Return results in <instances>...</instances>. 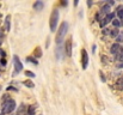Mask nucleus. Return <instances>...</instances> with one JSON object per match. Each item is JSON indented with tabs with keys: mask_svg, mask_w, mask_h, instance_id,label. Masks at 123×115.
Listing matches in <instances>:
<instances>
[{
	"mask_svg": "<svg viewBox=\"0 0 123 115\" xmlns=\"http://www.w3.org/2000/svg\"><path fill=\"white\" fill-rule=\"evenodd\" d=\"M0 71H1V70H0Z\"/></svg>",
	"mask_w": 123,
	"mask_h": 115,
	"instance_id": "obj_33",
	"label": "nucleus"
},
{
	"mask_svg": "<svg viewBox=\"0 0 123 115\" xmlns=\"http://www.w3.org/2000/svg\"><path fill=\"white\" fill-rule=\"evenodd\" d=\"M112 25L115 27V29L118 28V27L121 25V24H120V20H118V19H114V20H112Z\"/></svg>",
	"mask_w": 123,
	"mask_h": 115,
	"instance_id": "obj_22",
	"label": "nucleus"
},
{
	"mask_svg": "<svg viewBox=\"0 0 123 115\" xmlns=\"http://www.w3.org/2000/svg\"><path fill=\"white\" fill-rule=\"evenodd\" d=\"M13 65H14V74L19 73L23 70V64H22V61H20V59H19L18 55H14L13 56Z\"/></svg>",
	"mask_w": 123,
	"mask_h": 115,
	"instance_id": "obj_4",
	"label": "nucleus"
},
{
	"mask_svg": "<svg viewBox=\"0 0 123 115\" xmlns=\"http://www.w3.org/2000/svg\"><path fill=\"white\" fill-rule=\"evenodd\" d=\"M114 17H115V13H109V14H106L105 16V18L103 19V20H100V28H104L108 23H110L111 20H114Z\"/></svg>",
	"mask_w": 123,
	"mask_h": 115,
	"instance_id": "obj_6",
	"label": "nucleus"
},
{
	"mask_svg": "<svg viewBox=\"0 0 123 115\" xmlns=\"http://www.w3.org/2000/svg\"><path fill=\"white\" fill-rule=\"evenodd\" d=\"M110 10H111V6L106 4V5H104V6L102 7V10H100L99 13H100V14H109V13H110Z\"/></svg>",
	"mask_w": 123,
	"mask_h": 115,
	"instance_id": "obj_9",
	"label": "nucleus"
},
{
	"mask_svg": "<svg viewBox=\"0 0 123 115\" xmlns=\"http://www.w3.org/2000/svg\"><path fill=\"white\" fill-rule=\"evenodd\" d=\"M115 60H116V61H121V62H123V50L122 52H120L118 54H116Z\"/></svg>",
	"mask_w": 123,
	"mask_h": 115,
	"instance_id": "obj_17",
	"label": "nucleus"
},
{
	"mask_svg": "<svg viewBox=\"0 0 123 115\" xmlns=\"http://www.w3.org/2000/svg\"><path fill=\"white\" fill-rule=\"evenodd\" d=\"M110 30H111V29L104 28V30H103V34H104V35H109V34H110Z\"/></svg>",
	"mask_w": 123,
	"mask_h": 115,
	"instance_id": "obj_25",
	"label": "nucleus"
},
{
	"mask_svg": "<svg viewBox=\"0 0 123 115\" xmlns=\"http://www.w3.org/2000/svg\"><path fill=\"white\" fill-rule=\"evenodd\" d=\"M26 60H28L29 62H32L34 65H37V64H38V62H37V60H36V59H34V58H31V56H28V58H26Z\"/></svg>",
	"mask_w": 123,
	"mask_h": 115,
	"instance_id": "obj_21",
	"label": "nucleus"
},
{
	"mask_svg": "<svg viewBox=\"0 0 123 115\" xmlns=\"http://www.w3.org/2000/svg\"><path fill=\"white\" fill-rule=\"evenodd\" d=\"M99 74H100V79H102V80H103V81H105V78H104V74H103V73H102V72H100V73H99Z\"/></svg>",
	"mask_w": 123,
	"mask_h": 115,
	"instance_id": "obj_29",
	"label": "nucleus"
},
{
	"mask_svg": "<svg viewBox=\"0 0 123 115\" xmlns=\"http://www.w3.org/2000/svg\"><path fill=\"white\" fill-rule=\"evenodd\" d=\"M25 114H26V107H25V104H20V107L18 108L16 115H25Z\"/></svg>",
	"mask_w": 123,
	"mask_h": 115,
	"instance_id": "obj_10",
	"label": "nucleus"
},
{
	"mask_svg": "<svg viewBox=\"0 0 123 115\" xmlns=\"http://www.w3.org/2000/svg\"><path fill=\"white\" fill-rule=\"evenodd\" d=\"M122 47H121V44H118V43H114L112 46H111V48H110V52H111V54H118L120 52H122Z\"/></svg>",
	"mask_w": 123,
	"mask_h": 115,
	"instance_id": "obj_8",
	"label": "nucleus"
},
{
	"mask_svg": "<svg viewBox=\"0 0 123 115\" xmlns=\"http://www.w3.org/2000/svg\"><path fill=\"white\" fill-rule=\"evenodd\" d=\"M115 40H116V43L120 44V42H123V34H118L117 37L115 38Z\"/></svg>",
	"mask_w": 123,
	"mask_h": 115,
	"instance_id": "obj_19",
	"label": "nucleus"
},
{
	"mask_svg": "<svg viewBox=\"0 0 123 115\" xmlns=\"http://www.w3.org/2000/svg\"><path fill=\"white\" fill-rule=\"evenodd\" d=\"M1 43H2V34L0 33V46H1Z\"/></svg>",
	"mask_w": 123,
	"mask_h": 115,
	"instance_id": "obj_31",
	"label": "nucleus"
},
{
	"mask_svg": "<svg viewBox=\"0 0 123 115\" xmlns=\"http://www.w3.org/2000/svg\"><path fill=\"white\" fill-rule=\"evenodd\" d=\"M96 20H99L100 22V13H97L96 14Z\"/></svg>",
	"mask_w": 123,
	"mask_h": 115,
	"instance_id": "obj_28",
	"label": "nucleus"
},
{
	"mask_svg": "<svg viewBox=\"0 0 123 115\" xmlns=\"http://www.w3.org/2000/svg\"><path fill=\"white\" fill-rule=\"evenodd\" d=\"M65 52H66L67 56L72 55V38H68L66 41V43H65Z\"/></svg>",
	"mask_w": 123,
	"mask_h": 115,
	"instance_id": "obj_7",
	"label": "nucleus"
},
{
	"mask_svg": "<svg viewBox=\"0 0 123 115\" xmlns=\"http://www.w3.org/2000/svg\"><path fill=\"white\" fill-rule=\"evenodd\" d=\"M87 65H88V55H87V52L85 49L81 50V67L82 70H86L87 68Z\"/></svg>",
	"mask_w": 123,
	"mask_h": 115,
	"instance_id": "obj_5",
	"label": "nucleus"
},
{
	"mask_svg": "<svg viewBox=\"0 0 123 115\" xmlns=\"http://www.w3.org/2000/svg\"><path fill=\"white\" fill-rule=\"evenodd\" d=\"M41 48H36V53H35V56H36V58H40V56H41Z\"/></svg>",
	"mask_w": 123,
	"mask_h": 115,
	"instance_id": "obj_23",
	"label": "nucleus"
},
{
	"mask_svg": "<svg viewBox=\"0 0 123 115\" xmlns=\"http://www.w3.org/2000/svg\"><path fill=\"white\" fill-rule=\"evenodd\" d=\"M0 62H1V65H2V66H5V65H6V59H5V58H1Z\"/></svg>",
	"mask_w": 123,
	"mask_h": 115,
	"instance_id": "obj_26",
	"label": "nucleus"
},
{
	"mask_svg": "<svg viewBox=\"0 0 123 115\" xmlns=\"http://www.w3.org/2000/svg\"><path fill=\"white\" fill-rule=\"evenodd\" d=\"M61 50H63V48H61L60 46L57 47L56 49V55H57V59H61Z\"/></svg>",
	"mask_w": 123,
	"mask_h": 115,
	"instance_id": "obj_20",
	"label": "nucleus"
},
{
	"mask_svg": "<svg viewBox=\"0 0 123 115\" xmlns=\"http://www.w3.org/2000/svg\"><path fill=\"white\" fill-rule=\"evenodd\" d=\"M10 20H11V16H7L6 17V20H5V30L6 31L10 30Z\"/></svg>",
	"mask_w": 123,
	"mask_h": 115,
	"instance_id": "obj_14",
	"label": "nucleus"
},
{
	"mask_svg": "<svg viewBox=\"0 0 123 115\" xmlns=\"http://www.w3.org/2000/svg\"><path fill=\"white\" fill-rule=\"evenodd\" d=\"M120 24H121V25H123V19H121V20H120Z\"/></svg>",
	"mask_w": 123,
	"mask_h": 115,
	"instance_id": "obj_32",
	"label": "nucleus"
},
{
	"mask_svg": "<svg viewBox=\"0 0 123 115\" xmlns=\"http://www.w3.org/2000/svg\"><path fill=\"white\" fill-rule=\"evenodd\" d=\"M23 84L25 85V86H28V88H34L35 85H34V83L31 81V80H24L23 81Z\"/></svg>",
	"mask_w": 123,
	"mask_h": 115,
	"instance_id": "obj_18",
	"label": "nucleus"
},
{
	"mask_svg": "<svg viewBox=\"0 0 123 115\" xmlns=\"http://www.w3.org/2000/svg\"><path fill=\"white\" fill-rule=\"evenodd\" d=\"M6 56V54H5V52L2 50V49H0V58H5Z\"/></svg>",
	"mask_w": 123,
	"mask_h": 115,
	"instance_id": "obj_27",
	"label": "nucleus"
},
{
	"mask_svg": "<svg viewBox=\"0 0 123 115\" xmlns=\"http://www.w3.org/2000/svg\"><path fill=\"white\" fill-rule=\"evenodd\" d=\"M67 31H68V23H67V22H63V23L60 25V29H59V31H57V34H56V40H55L59 46L61 44V42H62L63 37L66 36Z\"/></svg>",
	"mask_w": 123,
	"mask_h": 115,
	"instance_id": "obj_2",
	"label": "nucleus"
},
{
	"mask_svg": "<svg viewBox=\"0 0 123 115\" xmlns=\"http://www.w3.org/2000/svg\"><path fill=\"white\" fill-rule=\"evenodd\" d=\"M57 22H59V10H57V8H54V10H53V12H51V16H50V22H49L50 31L56 30Z\"/></svg>",
	"mask_w": 123,
	"mask_h": 115,
	"instance_id": "obj_3",
	"label": "nucleus"
},
{
	"mask_svg": "<svg viewBox=\"0 0 123 115\" xmlns=\"http://www.w3.org/2000/svg\"><path fill=\"white\" fill-rule=\"evenodd\" d=\"M14 109H16V101L8 98V100H6V102H4V104H2V110H1L0 115L10 114V113H12Z\"/></svg>",
	"mask_w": 123,
	"mask_h": 115,
	"instance_id": "obj_1",
	"label": "nucleus"
},
{
	"mask_svg": "<svg viewBox=\"0 0 123 115\" xmlns=\"http://www.w3.org/2000/svg\"><path fill=\"white\" fill-rule=\"evenodd\" d=\"M116 86H117L118 90H123V78L117 79V81H116Z\"/></svg>",
	"mask_w": 123,
	"mask_h": 115,
	"instance_id": "obj_15",
	"label": "nucleus"
},
{
	"mask_svg": "<svg viewBox=\"0 0 123 115\" xmlns=\"http://www.w3.org/2000/svg\"><path fill=\"white\" fill-rule=\"evenodd\" d=\"M43 7H44V2H43V1H36V2L34 4V8H35L36 11H41Z\"/></svg>",
	"mask_w": 123,
	"mask_h": 115,
	"instance_id": "obj_11",
	"label": "nucleus"
},
{
	"mask_svg": "<svg viewBox=\"0 0 123 115\" xmlns=\"http://www.w3.org/2000/svg\"><path fill=\"white\" fill-rule=\"evenodd\" d=\"M117 68H123V62H120V64L117 65Z\"/></svg>",
	"mask_w": 123,
	"mask_h": 115,
	"instance_id": "obj_30",
	"label": "nucleus"
},
{
	"mask_svg": "<svg viewBox=\"0 0 123 115\" xmlns=\"http://www.w3.org/2000/svg\"><path fill=\"white\" fill-rule=\"evenodd\" d=\"M35 110H36V107H35V106H30V107L28 108L25 115H35Z\"/></svg>",
	"mask_w": 123,
	"mask_h": 115,
	"instance_id": "obj_12",
	"label": "nucleus"
},
{
	"mask_svg": "<svg viewBox=\"0 0 123 115\" xmlns=\"http://www.w3.org/2000/svg\"><path fill=\"white\" fill-rule=\"evenodd\" d=\"M25 76L30 77V78H32V77H35V73H32L31 71H25Z\"/></svg>",
	"mask_w": 123,
	"mask_h": 115,
	"instance_id": "obj_24",
	"label": "nucleus"
},
{
	"mask_svg": "<svg viewBox=\"0 0 123 115\" xmlns=\"http://www.w3.org/2000/svg\"><path fill=\"white\" fill-rule=\"evenodd\" d=\"M118 34H120V30H118V29H112V30H110V34H109V35H110L111 37L116 38Z\"/></svg>",
	"mask_w": 123,
	"mask_h": 115,
	"instance_id": "obj_16",
	"label": "nucleus"
},
{
	"mask_svg": "<svg viewBox=\"0 0 123 115\" xmlns=\"http://www.w3.org/2000/svg\"><path fill=\"white\" fill-rule=\"evenodd\" d=\"M116 13H117V16H118L120 19H123V6H118V7H117Z\"/></svg>",
	"mask_w": 123,
	"mask_h": 115,
	"instance_id": "obj_13",
	"label": "nucleus"
}]
</instances>
